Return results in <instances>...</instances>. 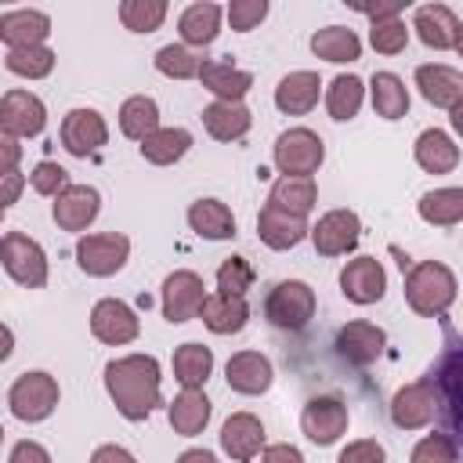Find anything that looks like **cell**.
<instances>
[{
  "label": "cell",
  "mask_w": 463,
  "mask_h": 463,
  "mask_svg": "<svg viewBox=\"0 0 463 463\" xmlns=\"http://www.w3.org/2000/svg\"><path fill=\"white\" fill-rule=\"evenodd\" d=\"M105 391L116 405V412L130 423H141L152 416L156 405H163V369L156 354H123L105 365Z\"/></svg>",
  "instance_id": "1"
},
{
  "label": "cell",
  "mask_w": 463,
  "mask_h": 463,
  "mask_svg": "<svg viewBox=\"0 0 463 463\" xmlns=\"http://www.w3.org/2000/svg\"><path fill=\"white\" fill-rule=\"evenodd\" d=\"M456 289H459V282H456L452 268L441 264V260H416V264H409L405 286H402L405 304L420 318H441L456 304Z\"/></svg>",
  "instance_id": "2"
},
{
  "label": "cell",
  "mask_w": 463,
  "mask_h": 463,
  "mask_svg": "<svg viewBox=\"0 0 463 463\" xmlns=\"http://www.w3.org/2000/svg\"><path fill=\"white\" fill-rule=\"evenodd\" d=\"M315 311H318V297L304 279H282L264 297V318L286 333H300L315 318Z\"/></svg>",
  "instance_id": "3"
},
{
  "label": "cell",
  "mask_w": 463,
  "mask_h": 463,
  "mask_svg": "<svg viewBox=\"0 0 463 463\" xmlns=\"http://www.w3.org/2000/svg\"><path fill=\"white\" fill-rule=\"evenodd\" d=\"M61 402L58 380L43 369H25L22 376H14V383L7 387V405L11 416L22 423H43Z\"/></svg>",
  "instance_id": "4"
},
{
  "label": "cell",
  "mask_w": 463,
  "mask_h": 463,
  "mask_svg": "<svg viewBox=\"0 0 463 463\" xmlns=\"http://www.w3.org/2000/svg\"><path fill=\"white\" fill-rule=\"evenodd\" d=\"M271 159L282 177H311L326 159V145L311 127H289L275 137Z\"/></svg>",
  "instance_id": "5"
},
{
  "label": "cell",
  "mask_w": 463,
  "mask_h": 463,
  "mask_svg": "<svg viewBox=\"0 0 463 463\" xmlns=\"http://www.w3.org/2000/svg\"><path fill=\"white\" fill-rule=\"evenodd\" d=\"M130 257V239L123 232H90L76 239V264L90 279H109L123 271Z\"/></svg>",
  "instance_id": "6"
},
{
  "label": "cell",
  "mask_w": 463,
  "mask_h": 463,
  "mask_svg": "<svg viewBox=\"0 0 463 463\" xmlns=\"http://www.w3.org/2000/svg\"><path fill=\"white\" fill-rule=\"evenodd\" d=\"M0 264L25 289L47 286V253L25 232H4V239H0Z\"/></svg>",
  "instance_id": "7"
},
{
  "label": "cell",
  "mask_w": 463,
  "mask_h": 463,
  "mask_svg": "<svg viewBox=\"0 0 463 463\" xmlns=\"http://www.w3.org/2000/svg\"><path fill=\"white\" fill-rule=\"evenodd\" d=\"M307 239H311V246H315L318 257H347L358 246V239H362V221H358L354 210L336 206V210L322 213L311 224V235Z\"/></svg>",
  "instance_id": "8"
},
{
  "label": "cell",
  "mask_w": 463,
  "mask_h": 463,
  "mask_svg": "<svg viewBox=\"0 0 463 463\" xmlns=\"http://www.w3.org/2000/svg\"><path fill=\"white\" fill-rule=\"evenodd\" d=\"M347 423H351L347 402L336 394H315V398H307V405L300 412V430L315 445H336L347 434Z\"/></svg>",
  "instance_id": "9"
},
{
  "label": "cell",
  "mask_w": 463,
  "mask_h": 463,
  "mask_svg": "<svg viewBox=\"0 0 463 463\" xmlns=\"http://www.w3.org/2000/svg\"><path fill=\"white\" fill-rule=\"evenodd\" d=\"M58 141L69 156L76 159H87L94 156L98 148L109 145V123L98 109H69L61 116V127H58Z\"/></svg>",
  "instance_id": "10"
},
{
  "label": "cell",
  "mask_w": 463,
  "mask_h": 463,
  "mask_svg": "<svg viewBox=\"0 0 463 463\" xmlns=\"http://www.w3.org/2000/svg\"><path fill=\"white\" fill-rule=\"evenodd\" d=\"M206 286H203V275L188 271V268H177L163 279V318L170 326L177 322H188V318H199L203 315V304H206Z\"/></svg>",
  "instance_id": "11"
},
{
  "label": "cell",
  "mask_w": 463,
  "mask_h": 463,
  "mask_svg": "<svg viewBox=\"0 0 463 463\" xmlns=\"http://www.w3.org/2000/svg\"><path fill=\"white\" fill-rule=\"evenodd\" d=\"M90 333L94 340L109 344V347H123L130 340H137L141 333V318L137 311L119 300V297H101L94 307H90Z\"/></svg>",
  "instance_id": "12"
},
{
  "label": "cell",
  "mask_w": 463,
  "mask_h": 463,
  "mask_svg": "<svg viewBox=\"0 0 463 463\" xmlns=\"http://www.w3.org/2000/svg\"><path fill=\"white\" fill-rule=\"evenodd\" d=\"M47 127V105L33 90H4L0 98V134L11 137H36Z\"/></svg>",
  "instance_id": "13"
},
{
  "label": "cell",
  "mask_w": 463,
  "mask_h": 463,
  "mask_svg": "<svg viewBox=\"0 0 463 463\" xmlns=\"http://www.w3.org/2000/svg\"><path fill=\"white\" fill-rule=\"evenodd\" d=\"M391 423L402 430H420L438 416V391L430 380H412L394 391L391 398Z\"/></svg>",
  "instance_id": "14"
},
{
  "label": "cell",
  "mask_w": 463,
  "mask_h": 463,
  "mask_svg": "<svg viewBox=\"0 0 463 463\" xmlns=\"http://www.w3.org/2000/svg\"><path fill=\"white\" fill-rule=\"evenodd\" d=\"M336 354L347 362V365H373L383 347H387V333L376 326V322H365V318H354L347 326L336 329V340H333Z\"/></svg>",
  "instance_id": "15"
},
{
  "label": "cell",
  "mask_w": 463,
  "mask_h": 463,
  "mask_svg": "<svg viewBox=\"0 0 463 463\" xmlns=\"http://www.w3.org/2000/svg\"><path fill=\"white\" fill-rule=\"evenodd\" d=\"M101 213V192L94 184H69L54 203L51 217L61 232H87Z\"/></svg>",
  "instance_id": "16"
},
{
  "label": "cell",
  "mask_w": 463,
  "mask_h": 463,
  "mask_svg": "<svg viewBox=\"0 0 463 463\" xmlns=\"http://www.w3.org/2000/svg\"><path fill=\"white\" fill-rule=\"evenodd\" d=\"M340 293L351 300V304H376V300H383V293H387V271H383V264L376 260V257H354V260H347L344 268H340Z\"/></svg>",
  "instance_id": "17"
},
{
  "label": "cell",
  "mask_w": 463,
  "mask_h": 463,
  "mask_svg": "<svg viewBox=\"0 0 463 463\" xmlns=\"http://www.w3.org/2000/svg\"><path fill=\"white\" fill-rule=\"evenodd\" d=\"M311 235V224L307 217L300 213H289L275 203H264L260 213H257V239L268 246V250H293L300 246L304 239Z\"/></svg>",
  "instance_id": "18"
},
{
  "label": "cell",
  "mask_w": 463,
  "mask_h": 463,
  "mask_svg": "<svg viewBox=\"0 0 463 463\" xmlns=\"http://www.w3.org/2000/svg\"><path fill=\"white\" fill-rule=\"evenodd\" d=\"M224 380L235 394H246V398H257L271 387L275 380V369H271V358L260 354V351H235L228 362H224Z\"/></svg>",
  "instance_id": "19"
},
{
  "label": "cell",
  "mask_w": 463,
  "mask_h": 463,
  "mask_svg": "<svg viewBox=\"0 0 463 463\" xmlns=\"http://www.w3.org/2000/svg\"><path fill=\"white\" fill-rule=\"evenodd\" d=\"M264 423L253 412H232L221 423V449L235 463H253L264 452Z\"/></svg>",
  "instance_id": "20"
},
{
  "label": "cell",
  "mask_w": 463,
  "mask_h": 463,
  "mask_svg": "<svg viewBox=\"0 0 463 463\" xmlns=\"http://www.w3.org/2000/svg\"><path fill=\"white\" fill-rule=\"evenodd\" d=\"M51 36V18L36 7H18V11H4L0 14V40L7 51L18 47H43Z\"/></svg>",
  "instance_id": "21"
},
{
  "label": "cell",
  "mask_w": 463,
  "mask_h": 463,
  "mask_svg": "<svg viewBox=\"0 0 463 463\" xmlns=\"http://www.w3.org/2000/svg\"><path fill=\"white\" fill-rule=\"evenodd\" d=\"M416 87L434 109H449L452 112L463 101V72L452 69V65H441V61L416 65Z\"/></svg>",
  "instance_id": "22"
},
{
  "label": "cell",
  "mask_w": 463,
  "mask_h": 463,
  "mask_svg": "<svg viewBox=\"0 0 463 463\" xmlns=\"http://www.w3.org/2000/svg\"><path fill=\"white\" fill-rule=\"evenodd\" d=\"M221 18H224V7L213 4V0H195L188 4L181 14H177V33H181V43L184 47H210L221 33Z\"/></svg>",
  "instance_id": "23"
},
{
  "label": "cell",
  "mask_w": 463,
  "mask_h": 463,
  "mask_svg": "<svg viewBox=\"0 0 463 463\" xmlns=\"http://www.w3.org/2000/svg\"><path fill=\"white\" fill-rule=\"evenodd\" d=\"M318 94H322V76L315 69H297V72L279 80L275 109L286 112V116H307L318 105Z\"/></svg>",
  "instance_id": "24"
},
{
  "label": "cell",
  "mask_w": 463,
  "mask_h": 463,
  "mask_svg": "<svg viewBox=\"0 0 463 463\" xmlns=\"http://www.w3.org/2000/svg\"><path fill=\"white\" fill-rule=\"evenodd\" d=\"M412 29H416V36H420L423 47L449 51V47H456L459 18H456V11L449 4H423V7H416Z\"/></svg>",
  "instance_id": "25"
},
{
  "label": "cell",
  "mask_w": 463,
  "mask_h": 463,
  "mask_svg": "<svg viewBox=\"0 0 463 463\" xmlns=\"http://www.w3.org/2000/svg\"><path fill=\"white\" fill-rule=\"evenodd\" d=\"M199 83L213 94V101H242L250 94V87H253V72H246V69H239L232 61L213 58V61L203 65Z\"/></svg>",
  "instance_id": "26"
},
{
  "label": "cell",
  "mask_w": 463,
  "mask_h": 463,
  "mask_svg": "<svg viewBox=\"0 0 463 463\" xmlns=\"http://www.w3.org/2000/svg\"><path fill=\"white\" fill-rule=\"evenodd\" d=\"M203 127L213 141H239L253 127V112L242 101H210L203 109Z\"/></svg>",
  "instance_id": "27"
},
{
  "label": "cell",
  "mask_w": 463,
  "mask_h": 463,
  "mask_svg": "<svg viewBox=\"0 0 463 463\" xmlns=\"http://www.w3.org/2000/svg\"><path fill=\"white\" fill-rule=\"evenodd\" d=\"M412 156H416L420 170H427V174H452L459 166V145L438 127L420 130V137L412 145Z\"/></svg>",
  "instance_id": "28"
},
{
  "label": "cell",
  "mask_w": 463,
  "mask_h": 463,
  "mask_svg": "<svg viewBox=\"0 0 463 463\" xmlns=\"http://www.w3.org/2000/svg\"><path fill=\"white\" fill-rule=\"evenodd\" d=\"M188 228L199 235V239H210V242H224V239H235V213L228 203L221 199H195L188 206Z\"/></svg>",
  "instance_id": "29"
},
{
  "label": "cell",
  "mask_w": 463,
  "mask_h": 463,
  "mask_svg": "<svg viewBox=\"0 0 463 463\" xmlns=\"http://www.w3.org/2000/svg\"><path fill=\"white\" fill-rule=\"evenodd\" d=\"M203 326L217 336H232V333H242L246 322H250V304L246 297H228V293H210L206 304H203Z\"/></svg>",
  "instance_id": "30"
},
{
  "label": "cell",
  "mask_w": 463,
  "mask_h": 463,
  "mask_svg": "<svg viewBox=\"0 0 463 463\" xmlns=\"http://www.w3.org/2000/svg\"><path fill=\"white\" fill-rule=\"evenodd\" d=\"M311 54L322 61H333V65H351L362 58V40L347 25H326V29L311 33Z\"/></svg>",
  "instance_id": "31"
},
{
  "label": "cell",
  "mask_w": 463,
  "mask_h": 463,
  "mask_svg": "<svg viewBox=\"0 0 463 463\" xmlns=\"http://www.w3.org/2000/svg\"><path fill=\"white\" fill-rule=\"evenodd\" d=\"M170 365H174V380L181 383V391H203L210 373H213V351L206 344L188 340L174 351Z\"/></svg>",
  "instance_id": "32"
},
{
  "label": "cell",
  "mask_w": 463,
  "mask_h": 463,
  "mask_svg": "<svg viewBox=\"0 0 463 463\" xmlns=\"http://www.w3.org/2000/svg\"><path fill=\"white\" fill-rule=\"evenodd\" d=\"M210 412H213V405H210V398H206L203 391H181V394L166 405V420H170L174 434H181V438L203 434L206 423H210Z\"/></svg>",
  "instance_id": "33"
},
{
  "label": "cell",
  "mask_w": 463,
  "mask_h": 463,
  "mask_svg": "<svg viewBox=\"0 0 463 463\" xmlns=\"http://www.w3.org/2000/svg\"><path fill=\"white\" fill-rule=\"evenodd\" d=\"M416 213L423 224L430 228H452V224H463V188L456 184H445V188H430L420 195L416 203Z\"/></svg>",
  "instance_id": "34"
},
{
  "label": "cell",
  "mask_w": 463,
  "mask_h": 463,
  "mask_svg": "<svg viewBox=\"0 0 463 463\" xmlns=\"http://www.w3.org/2000/svg\"><path fill=\"white\" fill-rule=\"evenodd\" d=\"M369 98H373L376 116L387 123L405 119V112H409V90H405L402 76H394V72H373L369 76Z\"/></svg>",
  "instance_id": "35"
},
{
  "label": "cell",
  "mask_w": 463,
  "mask_h": 463,
  "mask_svg": "<svg viewBox=\"0 0 463 463\" xmlns=\"http://www.w3.org/2000/svg\"><path fill=\"white\" fill-rule=\"evenodd\" d=\"M159 130V105L156 98L148 94H130L123 105H119V134L130 137V141H145Z\"/></svg>",
  "instance_id": "36"
},
{
  "label": "cell",
  "mask_w": 463,
  "mask_h": 463,
  "mask_svg": "<svg viewBox=\"0 0 463 463\" xmlns=\"http://www.w3.org/2000/svg\"><path fill=\"white\" fill-rule=\"evenodd\" d=\"M141 159L152 163V166H174L177 159L188 156L192 148V134L184 127H159L152 137H145L141 145Z\"/></svg>",
  "instance_id": "37"
},
{
  "label": "cell",
  "mask_w": 463,
  "mask_h": 463,
  "mask_svg": "<svg viewBox=\"0 0 463 463\" xmlns=\"http://www.w3.org/2000/svg\"><path fill=\"white\" fill-rule=\"evenodd\" d=\"M365 101V80L354 76V72H340L333 76V83L326 87V112L336 119V123H347L358 116Z\"/></svg>",
  "instance_id": "38"
},
{
  "label": "cell",
  "mask_w": 463,
  "mask_h": 463,
  "mask_svg": "<svg viewBox=\"0 0 463 463\" xmlns=\"http://www.w3.org/2000/svg\"><path fill=\"white\" fill-rule=\"evenodd\" d=\"M268 203L307 217L315 210V203H318V184H315V177H279L271 184V192H268Z\"/></svg>",
  "instance_id": "39"
},
{
  "label": "cell",
  "mask_w": 463,
  "mask_h": 463,
  "mask_svg": "<svg viewBox=\"0 0 463 463\" xmlns=\"http://www.w3.org/2000/svg\"><path fill=\"white\" fill-rule=\"evenodd\" d=\"M156 72L166 76V80H199L206 58H199V51L184 47V43H163L152 58Z\"/></svg>",
  "instance_id": "40"
},
{
  "label": "cell",
  "mask_w": 463,
  "mask_h": 463,
  "mask_svg": "<svg viewBox=\"0 0 463 463\" xmlns=\"http://www.w3.org/2000/svg\"><path fill=\"white\" fill-rule=\"evenodd\" d=\"M54 61H58V54L47 43L43 47H18V51H7L4 54V69L14 72V76H22V80H43V76H51Z\"/></svg>",
  "instance_id": "41"
},
{
  "label": "cell",
  "mask_w": 463,
  "mask_h": 463,
  "mask_svg": "<svg viewBox=\"0 0 463 463\" xmlns=\"http://www.w3.org/2000/svg\"><path fill=\"white\" fill-rule=\"evenodd\" d=\"M166 0H123L119 4V22L130 33H156L166 22Z\"/></svg>",
  "instance_id": "42"
},
{
  "label": "cell",
  "mask_w": 463,
  "mask_h": 463,
  "mask_svg": "<svg viewBox=\"0 0 463 463\" xmlns=\"http://www.w3.org/2000/svg\"><path fill=\"white\" fill-rule=\"evenodd\" d=\"M253 279H257V271H253L250 257L232 253V257H224V260H221V268H217V293L246 297V293L253 289Z\"/></svg>",
  "instance_id": "43"
},
{
  "label": "cell",
  "mask_w": 463,
  "mask_h": 463,
  "mask_svg": "<svg viewBox=\"0 0 463 463\" xmlns=\"http://www.w3.org/2000/svg\"><path fill=\"white\" fill-rule=\"evenodd\" d=\"M409 463H459V445L452 434H423L412 452H409Z\"/></svg>",
  "instance_id": "44"
},
{
  "label": "cell",
  "mask_w": 463,
  "mask_h": 463,
  "mask_svg": "<svg viewBox=\"0 0 463 463\" xmlns=\"http://www.w3.org/2000/svg\"><path fill=\"white\" fill-rule=\"evenodd\" d=\"M29 184H33L36 195H43V199H58L72 181H69V170H65L61 163H54V159H40V163L29 170Z\"/></svg>",
  "instance_id": "45"
},
{
  "label": "cell",
  "mask_w": 463,
  "mask_h": 463,
  "mask_svg": "<svg viewBox=\"0 0 463 463\" xmlns=\"http://www.w3.org/2000/svg\"><path fill=\"white\" fill-rule=\"evenodd\" d=\"M369 43L376 54H402L409 43V25L402 18H383L369 25Z\"/></svg>",
  "instance_id": "46"
},
{
  "label": "cell",
  "mask_w": 463,
  "mask_h": 463,
  "mask_svg": "<svg viewBox=\"0 0 463 463\" xmlns=\"http://www.w3.org/2000/svg\"><path fill=\"white\" fill-rule=\"evenodd\" d=\"M224 14H228L235 33H250L268 18V0H232L224 7Z\"/></svg>",
  "instance_id": "47"
},
{
  "label": "cell",
  "mask_w": 463,
  "mask_h": 463,
  "mask_svg": "<svg viewBox=\"0 0 463 463\" xmlns=\"http://www.w3.org/2000/svg\"><path fill=\"white\" fill-rule=\"evenodd\" d=\"M336 463H387V449L376 438H358L340 449Z\"/></svg>",
  "instance_id": "48"
},
{
  "label": "cell",
  "mask_w": 463,
  "mask_h": 463,
  "mask_svg": "<svg viewBox=\"0 0 463 463\" xmlns=\"http://www.w3.org/2000/svg\"><path fill=\"white\" fill-rule=\"evenodd\" d=\"M7 463H51V452H47L40 441L22 438V441H14V445H11Z\"/></svg>",
  "instance_id": "49"
},
{
  "label": "cell",
  "mask_w": 463,
  "mask_h": 463,
  "mask_svg": "<svg viewBox=\"0 0 463 463\" xmlns=\"http://www.w3.org/2000/svg\"><path fill=\"white\" fill-rule=\"evenodd\" d=\"M260 463H304V452L289 441H279V445H264Z\"/></svg>",
  "instance_id": "50"
},
{
  "label": "cell",
  "mask_w": 463,
  "mask_h": 463,
  "mask_svg": "<svg viewBox=\"0 0 463 463\" xmlns=\"http://www.w3.org/2000/svg\"><path fill=\"white\" fill-rule=\"evenodd\" d=\"M25 181H29V177H25V174H18V170L0 174V188H4V192H0V206H4V210L18 203V192L25 188Z\"/></svg>",
  "instance_id": "51"
},
{
  "label": "cell",
  "mask_w": 463,
  "mask_h": 463,
  "mask_svg": "<svg viewBox=\"0 0 463 463\" xmlns=\"http://www.w3.org/2000/svg\"><path fill=\"white\" fill-rule=\"evenodd\" d=\"M90 463H137V459H134V452H130V449H123V445L109 441V445H98V449L90 452Z\"/></svg>",
  "instance_id": "52"
},
{
  "label": "cell",
  "mask_w": 463,
  "mask_h": 463,
  "mask_svg": "<svg viewBox=\"0 0 463 463\" xmlns=\"http://www.w3.org/2000/svg\"><path fill=\"white\" fill-rule=\"evenodd\" d=\"M358 14H365L369 22H383V18H398L402 14V0H391V4H351Z\"/></svg>",
  "instance_id": "53"
},
{
  "label": "cell",
  "mask_w": 463,
  "mask_h": 463,
  "mask_svg": "<svg viewBox=\"0 0 463 463\" xmlns=\"http://www.w3.org/2000/svg\"><path fill=\"white\" fill-rule=\"evenodd\" d=\"M0 152H4L0 174H11V170H18V159H22V145H18V137H11V134H0Z\"/></svg>",
  "instance_id": "54"
},
{
  "label": "cell",
  "mask_w": 463,
  "mask_h": 463,
  "mask_svg": "<svg viewBox=\"0 0 463 463\" xmlns=\"http://www.w3.org/2000/svg\"><path fill=\"white\" fill-rule=\"evenodd\" d=\"M177 463H217V456L210 449H184L177 456Z\"/></svg>",
  "instance_id": "55"
},
{
  "label": "cell",
  "mask_w": 463,
  "mask_h": 463,
  "mask_svg": "<svg viewBox=\"0 0 463 463\" xmlns=\"http://www.w3.org/2000/svg\"><path fill=\"white\" fill-rule=\"evenodd\" d=\"M449 123H452V130H456V134L463 137V101H459V105H456V109L449 112Z\"/></svg>",
  "instance_id": "56"
},
{
  "label": "cell",
  "mask_w": 463,
  "mask_h": 463,
  "mask_svg": "<svg viewBox=\"0 0 463 463\" xmlns=\"http://www.w3.org/2000/svg\"><path fill=\"white\" fill-rule=\"evenodd\" d=\"M11 340H14V336H11V329L4 326V351H0V358H11Z\"/></svg>",
  "instance_id": "57"
},
{
  "label": "cell",
  "mask_w": 463,
  "mask_h": 463,
  "mask_svg": "<svg viewBox=\"0 0 463 463\" xmlns=\"http://www.w3.org/2000/svg\"><path fill=\"white\" fill-rule=\"evenodd\" d=\"M459 58H463V22H459V36H456V47H452Z\"/></svg>",
  "instance_id": "58"
}]
</instances>
